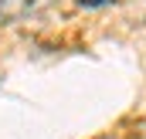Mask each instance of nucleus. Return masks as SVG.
<instances>
[{"label":"nucleus","mask_w":146,"mask_h":139,"mask_svg":"<svg viewBox=\"0 0 146 139\" xmlns=\"http://www.w3.org/2000/svg\"><path fill=\"white\" fill-rule=\"evenodd\" d=\"M82 7H109V3H115V0H78Z\"/></svg>","instance_id":"obj_1"},{"label":"nucleus","mask_w":146,"mask_h":139,"mask_svg":"<svg viewBox=\"0 0 146 139\" xmlns=\"http://www.w3.org/2000/svg\"><path fill=\"white\" fill-rule=\"evenodd\" d=\"M136 132H139V139H146V115L139 119V122H136Z\"/></svg>","instance_id":"obj_2"}]
</instances>
